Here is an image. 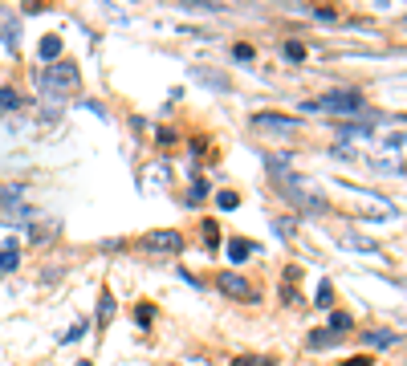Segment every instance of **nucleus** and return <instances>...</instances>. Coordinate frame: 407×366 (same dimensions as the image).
I'll use <instances>...</instances> for the list:
<instances>
[{
  "mask_svg": "<svg viewBox=\"0 0 407 366\" xmlns=\"http://www.w3.org/2000/svg\"><path fill=\"white\" fill-rule=\"evenodd\" d=\"M110 318H114V297H102V305H98V325H106Z\"/></svg>",
  "mask_w": 407,
  "mask_h": 366,
  "instance_id": "nucleus-21",
  "label": "nucleus"
},
{
  "mask_svg": "<svg viewBox=\"0 0 407 366\" xmlns=\"http://www.w3.org/2000/svg\"><path fill=\"white\" fill-rule=\"evenodd\" d=\"M253 252H257V248H253L249 240H228V261H232V265H240V261H249Z\"/></svg>",
  "mask_w": 407,
  "mask_h": 366,
  "instance_id": "nucleus-10",
  "label": "nucleus"
},
{
  "mask_svg": "<svg viewBox=\"0 0 407 366\" xmlns=\"http://www.w3.org/2000/svg\"><path fill=\"white\" fill-rule=\"evenodd\" d=\"M330 342H334V334H322V330H317V334H310V346H314V350L330 346Z\"/></svg>",
  "mask_w": 407,
  "mask_h": 366,
  "instance_id": "nucleus-25",
  "label": "nucleus"
},
{
  "mask_svg": "<svg viewBox=\"0 0 407 366\" xmlns=\"http://www.w3.org/2000/svg\"><path fill=\"white\" fill-rule=\"evenodd\" d=\"M204 244H208V248H216V244H220V228H216L212 220L204 224Z\"/></svg>",
  "mask_w": 407,
  "mask_h": 366,
  "instance_id": "nucleus-23",
  "label": "nucleus"
},
{
  "mask_svg": "<svg viewBox=\"0 0 407 366\" xmlns=\"http://www.w3.org/2000/svg\"><path fill=\"white\" fill-rule=\"evenodd\" d=\"M314 301H317V305H330V301H334V285H330V281H322V285H317Z\"/></svg>",
  "mask_w": 407,
  "mask_h": 366,
  "instance_id": "nucleus-22",
  "label": "nucleus"
},
{
  "mask_svg": "<svg viewBox=\"0 0 407 366\" xmlns=\"http://www.w3.org/2000/svg\"><path fill=\"white\" fill-rule=\"evenodd\" d=\"M196 78H200V82H208V86H216V90H225V86H228L225 78H216V74H208V69H196Z\"/></svg>",
  "mask_w": 407,
  "mask_h": 366,
  "instance_id": "nucleus-24",
  "label": "nucleus"
},
{
  "mask_svg": "<svg viewBox=\"0 0 407 366\" xmlns=\"http://www.w3.org/2000/svg\"><path fill=\"white\" fill-rule=\"evenodd\" d=\"M37 53H41L45 61H57V57H61V37H53V33H49V37H41Z\"/></svg>",
  "mask_w": 407,
  "mask_h": 366,
  "instance_id": "nucleus-13",
  "label": "nucleus"
},
{
  "mask_svg": "<svg viewBox=\"0 0 407 366\" xmlns=\"http://www.w3.org/2000/svg\"><path fill=\"white\" fill-rule=\"evenodd\" d=\"M362 106V94L359 90H330L326 98H314L306 102V110H326V114H359Z\"/></svg>",
  "mask_w": 407,
  "mask_h": 366,
  "instance_id": "nucleus-2",
  "label": "nucleus"
},
{
  "mask_svg": "<svg viewBox=\"0 0 407 366\" xmlns=\"http://www.w3.org/2000/svg\"><path fill=\"white\" fill-rule=\"evenodd\" d=\"M253 131H261V135H298V118H289V114H253Z\"/></svg>",
  "mask_w": 407,
  "mask_h": 366,
  "instance_id": "nucleus-5",
  "label": "nucleus"
},
{
  "mask_svg": "<svg viewBox=\"0 0 407 366\" xmlns=\"http://www.w3.org/2000/svg\"><path fill=\"white\" fill-rule=\"evenodd\" d=\"M232 366H273L269 358H236Z\"/></svg>",
  "mask_w": 407,
  "mask_h": 366,
  "instance_id": "nucleus-29",
  "label": "nucleus"
},
{
  "mask_svg": "<svg viewBox=\"0 0 407 366\" xmlns=\"http://www.w3.org/2000/svg\"><path fill=\"white\" fill-rule=\"evenodd\" d=\"M138 325H151V318H155V310H151V305H138Z\"/></svg>",
  "mask_w": 407,
  "mask_h": 366,
  "instance_id": "nucleus-27",
  "label": "nucleus"
},
{
  "mask_svg": "<svg viewBox=\"0 0 407 366\" xmlns=\"http://www.w3.org/2000/svg\"><path fill=\"white\" fill-rule=\"evenodd\" d=\"M277 183L289 191V200H293L302 212H310V216H322V212H326V200L317 195V187L310 180H289V175H281Z\"/></svg>",
  "mask_w": 407,
  "mask_h": 366,
  "instance_id": "nucleus-3",
  "label": "nucleus"
},
{
  "mask_svg": "<svg viewBox=\"0 0 407 366\" xmlns=\"http://www.w3.org/2000/svg\"><path fill=\"white\" fill-rule=\"evenodd\" d=\"M78 82H82V74H78L74 61H53V65H45L37 74V90L53 94V98H61L65 90H78Z\"/></svg>",
  "mask_w": 407,
  "mask_h": 366,
  "instance_id": "nucleus-1",
  "label": "nucleus"
},
{
  "mask_svg": "<svg viewBox=\"0 0 407 366\" xmlns=\"http://www.w3.org/2000/svg\"><path fill=\"white\" fill-rule=\"evenodd\" d=\"M204 195H208V183H204V180H196V183H191V191H187V204L196 208V204H200Z\"/></svg>",
  "mask_w": 407,
  "mask_h": 366,
  "instance_id": "nucleus-20",
  "label": "nucleus"
},
{
  "mask_svg": "<svg viewBox=\"0 0 407 366\" xmlns=\"http://www.w3.org/2000/svg\"><path fill=\"white\" fill-rule=\"evenodd\" d=\"M351 325H355V321H351V314H334V318H330V330H334V338H338V334H346Z\"/></svg>",
  "mask_w": 407,
  "mask_h": 366,
  "instance_id": "nucleus-19",
  "label": "nucleus"
},
{
  "mask_svg": "<svg viewBox=\"0 0 407 366\" xmlns=\"http://www.w3.org/2000/svg\"><path fill=\"white\" fill-rule=\"evenodd\" d=\"M236 204H240V195H236V191H220V195H216V208H220V212H232Z\"/></svg>",
  "mask_w": 407,
  "mask_h": 366,
  "instance_id": "nucleus-18",
  "label": "nucleus"
},
{
  "mask_svg": "<svg viewBox=\"0 0 407 366\" xmlns=\"http://www.w3.org/2000/svg\"><path fill=\"white\" fill-rule=\"evenodd\" d=\"M17 265H21V248H17V240H4V248H0V273H17Z\"/></svg>",
  "mask_w": 407,
  "mask_h": 366,
  "instance_id": "nucleus-9",
  "label": "nucleus"
},
{
  "mask_svg": "<svg viewBox=\"0 0 407 366\" xmlns=\"http://www.w3.org/2000/svg\"><path fill=\"white\" fill-rule=\"evenodd\" d=\"M216 285H220V293H232V297H240V301H257V297H253V285L240 273H220Z\"/></svg>",
  "mask_w": 407,
  "mask_h": 366,
  "instance_id": "nucleus-6",
  "label": "nucleus"
},
{
  "mask_svg": "<svg viewBox=\"0 0 407 366\" xmlns=\"http://www.w3.org/2000/svg\"><path fill=\"white\" fill-rule=\"evenodd\" d=\"M265 163H269L273 180H281V175H285V167H289V155H265Z\"/></svg>",
  "mask_w": 407,
  "mask_h": 366,
  "instance_id": "nucleus-17",
  "label": "nucleus"
},
{
  "mask_svg": "<svg viewBox=\"0 0 407 366\" xmlns=\"http://www.w3.org/2000/svg\"><path fill=\"white\" fill-rule=\"evenodd\" d=\"M0 208H4V216H8L12 224H21V220H33V208L25 204V187H21V183H12V187H0Z\"/></svg>",
  "mask_w": 407,
  "mask_h": 366,
  "instance_id": "nucleus-4",
  "label": "nucleus"
},
{
  "mask_svg": "<svg viewBox=\"0 0 407 366\" xmlns=\"http://www.w3.org/2000/svg\"><path fill=\"white\" fill-rule=\"evenodd\" d=\"M0 29H4V45L17 49V21H12L8 12H0Z\"/></svg>",
  "mask_w": 407,
  "mask_h": 366,
  "instance_id": "nucleus-15",
  "label": "nucleus"
},
{
  "mask_svg": "<svg viewBox=\"0 0 407 366\" xmlns=\"http://www.w3.org/2000/svg\"><path fill=\"white\" fill-rule=\"evenodd\" d=\"M57 232H61V224H57V220H45L41 228H29V240H33V244H49Z\"/></svg>",
  "mask_w": 407,
  "mask_h": 366,
  "instance_id": "nucleus-11",
  "label": "nucleus"
},
{
  "mask_svg": "<svg viewBox=\"0 0 407 366\" xmlns=\"http://www.w3.org/2000/svg\"><path fill=\"white\" fill-rule=\"evenodd\" d=\"M147 248H155V252H180L183 248V236L180 232H151V236H147Z\"/></svg>",
  "mask_w": 407,
  "mask_h": 366,
  "instance_id": "nucleus-7",
  "label": "nucleus"
},
{
  "mask_svg": "<svg viewBox=\"0 0 407 366\" xmlns=\"http://www.w3.org/2000/svg\"><path fill=\"white\" fill-rule=\"evenodd\" d=\"M362 342L366 346H395L399 342V330H362Z\"/></svg>",
  "mask_w": 407,
  "mask_h": 366,
  "instance_id": "nucleus-8",
  "label": "nucleus"
},
{
  "mask_svg": "<svg viewBox=\"0 0 407 366\" xmlns=\"http://www.w3.org/2000/svg\"><path fill=\"white\" fill-rule=\"evenodd\" d=\"M342 248H359V252H375L379 244H375V240H366V236H342Z\"/></svg>",
  "mask_w": 407,
  "mask_h": 366,
  "instance_id": "nucleus-16",
  "label": "nucleus"
},
{
  "mask_svg": "<svg viewBox=\"0 0 407 366\" xmlns=\"http://www.w3.org/2000/svg\"><path fill=\"white\" fill-rule=\"evenodd\" d=\"M404 147V135H387V151H399Z\"/></svg>",
  "mask_w": 407,
  "mask_h": 366,
  "instance_id": "nucleus-30",
  "label": "nucleus"
},
{
  "mask_svg": "<svg viewBox=\"0 0 407 366\" xmlns=\"http://www.w3.org/2000/svg\"><path fill=\"white\" fill-rule=\"evenodd\" d=\"M25 102H21V94L12 90V86H0V110H21Z\"/></svg>",
  "mask_w": 407,
  "mask_h": 366,
  "instance_id": "nucleus-14",
  "label": "nucleus"
},
{
  "mask_svg": "<svg viewBox=\"0 0 407 366\" xmlns=\"http://www.w3.org/2000/svg\"><path fill=\"white\" fill-rule=\"evenodd\" d=\"M334 135H338V138H366V135H371V122H359V127H355V122H338V127H334Z\"/></svg>",
  "mask_w": 407,
  "mask_h": 366,
  "instance_id": "nucleus-12",
  "label": "nucleus"
},
{
  "mask_svg": "<svg viewBox=\"0 0 407 366\" xmlns=\"http://www.w3.org/2000/svg\"><path fill=\"white\" fill-rule=\"evenodd\" d=\"M285 57H289V61H302V57H306V49L298 45V41H289V45H285Z\"/></svg>",
  "mask_w": 407,
  "mask_h": 366,
  "instance_id": "nucleus-26",
  "label": "nucleus"
},
{
  "mask_svg": "<svg viewBox=\"0 0 407 366\" xmlns=\"http://www.w3.org/2000/svg\"><path fill=\"white\" fill-rule=\"evenodd\" d=\"M371 363H375L371 354H355V358H346V363H342V366H371Z\"/></svg>",
  "mask_w": 407,
  "mask_h": 366,
  "instance_id": "nucleus-28",
  "label": "nucleus"
}]
</instances>
